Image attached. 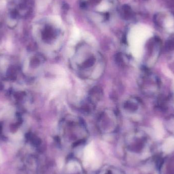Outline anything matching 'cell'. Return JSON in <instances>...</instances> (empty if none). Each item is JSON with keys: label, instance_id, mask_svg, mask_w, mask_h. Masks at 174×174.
Instances as JSON below:
<instances>
[{"label": "cell", "instance_id": "1", "mask_svg": "<svg viewBox=\"0 0 174 174\" xmlns=\"http://www.w3.org/2000/svg\"><path fill=\"white\" fill-rule=\"evenodd\" d=\"M67 56L70 69L81 80L96 81L103 76L105 60L97 44L77 28L72 33Z\"/></svg>", "mask_w": 174, "mask_h": 174}, {"label": "cell", "instance_id": "2", "mask_svg": "<svg viewBox=\"0 0 174 174\" xmlns=\"http://www.w3.org/2000/svg\"><path fill=\"white\" fill-rule=\"evenodd\" d=\"M95 157L93 144L90 143L86 146L84 150V162L86 163L93 160Z\"/></svg>", "mask_w": 174, "mask_h": 174}, {"label": "cell", "instance_id": "3", "mask_svg": "<svg viewBox=\"0 0 174 174\" xmlns=\"http://www.w3.org/2000/svg\"><path fill=\"white\" fill-rule=\"evenodd\" d=\"M163 150L166 153H169L174 150V139L170 138L164 142L163 146Z\"/></svg>", "mask_w": 174, "mask_h": 174}, {"label": "cell", "instance_id": "4", "mask_svg": "<svg viewBox=\"0 0 174 174\" xmlns=\"http://www.w3.org/2000/svg\"><path fill=\"white\" fill-rule=\"evenodd\" d=\"M154 125L156 136L158 138H162L163 135V129L162 124L159 121H155Z\"/></svg>", "mask_w": 174, "mask_h": 174}, {"label": "cell", "instance_id": "5", "mask_svg": "<svg viewBox=\"0 0 174 174\" xmlns=\"http://www.w3.org/2000/svg\"><path fill=\"white\" fill-rule=\"evenodd\" d=\"M79 168H80V166L76 162H71L68 164V168L69 171H73L76 168L79 169Z\"/></svg>", "mask_w": 174, "mask_h": 174}, {"label": "cell", "instance_id": "6", "mask_svg": "<svg viewBox=\"0 0 174 174\" xmlns=\"http://www.w3.org/2000/svg\"><path fill=\"white\" fill-rule=\"evenodd\" d=\"M2 161H3V156H2L1 150L0 149V163H1Z\"/></svg>", "mask_w": 174, "mask_h": 174}]
</instances>
